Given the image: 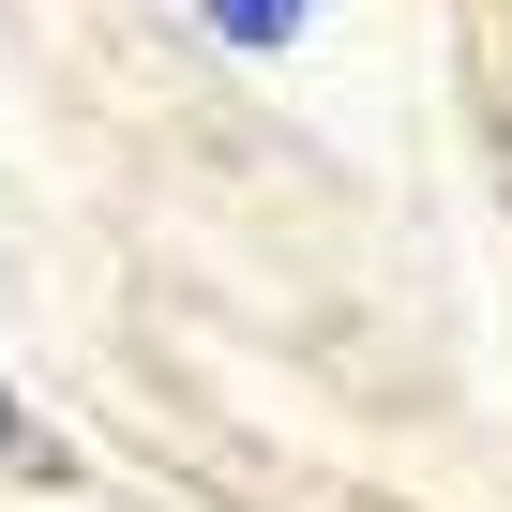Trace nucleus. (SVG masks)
<instances>
[{"label": "nucleus", "instance_id": "obj_1", "mask_svg": "<svg viewBox=\"0 0 512 512\" xmlns=\"http://www.w3.org/2000/svg\"><path fill=\"white\" fill-rule=\"evenodd\" d=\"M211 16H226L241 46H272V31H302V0H211Z\"/></svg>", "mask_w": 512, "mask_h": 512}]
</instances>
